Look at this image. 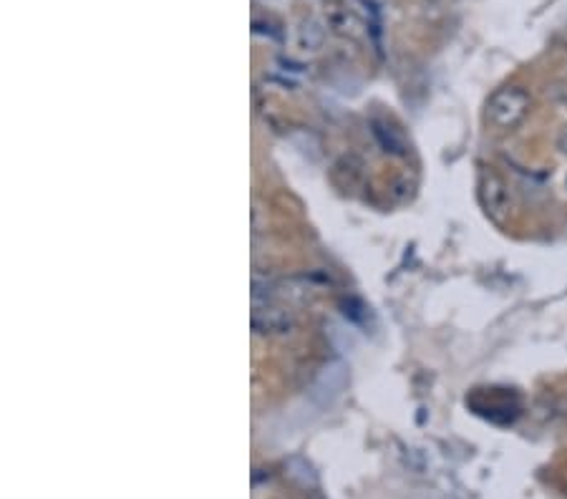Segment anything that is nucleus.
Instances as JSON below:
<instances>
[{"instance_id": "f03ea898", "label": "nucleus", "mask_w": 567, "mask_h": 499, "mask_svg": "<svg viewBox=\"0 0 567 499\" xmlns=\"http://www.w3.org/2000/svg\"><path fill=\"white\" fill-rule=\"evenodd\" d=\"M477 195L482 202L484 212L492 220H504L512 210V190L510 184L504 182L494 169H482L477 182Z\"/></svg>"}, {"instance_id": "f257e3e1", "label": "nucleus", "mask_w": 567, "mask_h": 499, "mask_svg": "<svg viewBox=\"0 0 567 499\" xmlns=\"http://www.w3.org/2000/svg\"><path fill=\"white\" fill-rule=\"evenodd\" d=\"M530 91L522 86H502L494 91L487 101V121L494 129H515L520 127L525 116L530 114Z\"/></svg>"}, {"instance_id": "7ed1b4c3", "label": "nucleus", "mask_w": 567, "mask_h": 499, "mask_svg": "<svg viewBox=\"0 0 567 499\" xmlns=\"http://www.w3.org/2000/svg\"><path fill=\"white\" fill-rule=\"evenodd\" d=\"M293 316L285 308H273V305H258L252 310V328L263 336H283L293 331Z\"/></svg>"}, {"instance_id": "39448f33", "label": "nucleus", "mask_w": 567, "mask_h": 499, "mask_svg": "<svg viewBox=\"0 0 567 499\" xmlns=\"http://www.w3.org/2000/svg\"><path fill=\"white\" fill-rule=\"evenodd\" d=\"M373 134H376V139H378V142H381V147H384L386 152L406 154L404 134H401L399 129L389 127L386 121H376V124H373Z\"/></svg>"}, {"instance_id": "0eeeda50", "label": "nucleus", "mask_w": 567, "mask_h": 499, "mask_svg": "<svg viewBox=\"0 0 567 499\" xmlns=\"http://www.w3.org/2000/svg\"><path fill=\"white\" fill-rule=\"evenodd\" d=\"M565 190H567V174H565Z\"/></svg>"}, {"instance_id": "423d86ee", "label": "nucleus", "mask_w": 567, "mask_h": 499, "mask_svg": "<svg viewBox=\"0 0 567 499\" xmlns=\"http://www.w3.org/2000/svg\"><path fill=\"white\" fill-rule=\"evenodd\" d=\"M555 147H557V152H560V154H565V157H567V124H565V127H562V129H560V132H557Z\"/></svg>"}, {"instance_id": "20e7f679", "label": "nucleus", "mask_w": 567, "mask_h": 499, "mask_svg": "<svg viewBox=\"0 0 567 499\" xmlns=\"http://www.w3.org/2000/svg\"><path fill=\"white\" fill-rule=\"evenodd\" d=\"M326 26L331 28L333 33L346 38H361L366 33V23L361 21L356 11L343 6H331L326 11Z\"/></svg>"}]
</instances>
